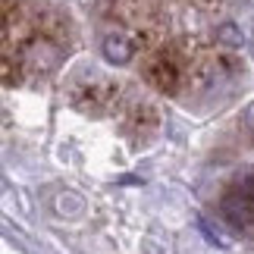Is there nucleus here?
Masks as SVG:
<instances>
[{
	"label": "nucleus",
	"instance_id": "f257e3e1",
	"mask_svg": "<svg viewBox=\"0 0 254 254\" xmlns=\"http://www.w3.org/2000/svg\"><path fill=\"white\" fill-rule=\"evenodd\" d=\"M220 217L232 229L254 226V170H245L232 179L220 194Z\"/></svg>",
	"mask_w": 254,
	"mask_h": 254
},
{
	"label": "nucleus",
	"instance_id": "f03ea898",
	"mask_svg": "<svg viewBox=\"0 0 254 254\" xmlns=\"http://www.w3.org/2000/svg\"><path fill=\"white\" fill-rule=\"evenodd\" d=\"M182 60H179V54H173V51H160V54H154L148 66H144V79H148L154 88H160V91H167L173 94L176 88L182 85Z\"/></svg>",
	"mask_w": 254,
	"mask_h": 254
},
{
	"label": "nucleus",
	"instance_id": "7ed1b4c3",
	"mask_svg": "<svg viewBox=\"0 0 254 254\" xmlns=\"http://www.w3.org/2000/svg\"><path fill=\"white\" fill-rule=\"evenodd\" d=\"M72 101L79 104L82 110H88V113H104L107 107L116 101V88H113L110 82L97 79V82H88L85 88H75Z\"/></svg>",
	"mask_w": 254,
	"mask_h": 254
},
{
	"label": "nucleus",
	"instance_id": "20e7f679",
	"mask_svg": "<svg viewBox=\"0 0 254 254\" xmlns=\"http://www.w3.org/2000/svg\"><path fill=\"white\" fill-rule=\"evenodd\" d=\"M101 54L110 66H126V63H132V57H135V41L126 32H110L101 41Z\"/></svg>",
	"mask_w": 254,
	"mask_h": 254
},
{
	"label": "nucleus",
	"instance_id": "39448f33",
	"mask_svg": "<svg viewBox=\"0 0 254 254\" xmlns=\"http://www.w3.org/2000/svg\"><path fill=\"white\" fill-rule=\"evenodd\" d=\"M213 38H217L220 44H226V47H242V41H245V35H242V28H239L236 22H223V25H217Z\"/></svg>",
	"mask_w": 254,
	"mask_h": 254
}]
</instances>
